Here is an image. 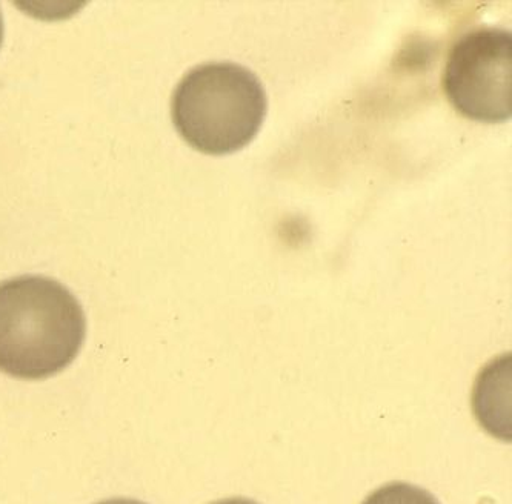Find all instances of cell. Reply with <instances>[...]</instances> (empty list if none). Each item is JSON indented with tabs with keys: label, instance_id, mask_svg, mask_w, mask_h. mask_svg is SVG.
Instances as JSON below:
<instances>
[{
	"label": "cell",
	"instance_id": "cell-1",
	"mask_svg": "<svg viewBox=\"0 0 512 504\" xmlns=\"http://www.w3.org/2000/svg\"><path fill=\"white\" fill-rule=\"evenodd\" d=\"M84 309L57 280L20 276L0 283V371L20 380L59 374L84 345Z\"/></svg>",
	"mask_w": 512,
	"mask_h": 504
},
{
	"label": "cell",
	"instance_id": "cell-3",
	"mask_svg": "<svg viewBox=\"0 0 512 504\" xmlns=\"http://www.w3.org/2000/svg\"><path fill=\"white\" fill-rule=\"evenodd\" d=\"M446 96L465 116L486 122L512 113L511 30L480 25L460 34L443 73Z\"/></svg>",
	"mask_w": 512,
	"mask_h": 504
},
{
	"label": "cell",
	"instance_id": "cell-2",
	"mask_svg": "<svg viewBox=\"0 0 512 504\" xmlns=\"http://www.w3.org/2000/svg\"><path fill=\"white\" fill-rule=\"evenodd\" d=\"M268 108L260 77L231 60L191 68L177 83L171 116L180 136L203 153H231L250 142Z\"/></svg>",
	"mask_w": 512,
	"mask_h": 504
},
{
	"label": "cell",
	"instance_id": "cell-5",
	"mask_svg": "<svg viewBox=\"0 0 512 504\" xmlns=\"http://www.w3.org/2000/svg\"><path fill=\"white\" fill-rule=\"evenodd\" d=\"M213 504H259L256 501L248 500V498H227V500L216 501Z\"/></svg>",
	"mask_w": 512,
	"mask_h": 504
},
{
	"label": "cell",
	"instance_id": "cell-6",
	"mask_svg": "<svg viewBox=\"0 0 512 504\" xmlns=\"http://www.w3.org/2000/svg\"><path fill=\"white\" fill-rule=\"evenodd\" d=\"M97 504H145L142 501L130 500V498H113V500L100 501Z\"/></svg>",
	"mask_w": 512,
	"mask_h": 504
},
{
	"label": "cell",
	"instance_id": "cell-4",
	"mask_svg": "<svg viewBox=\"0 0 512 504\" xmlns=\"http://www.w3.org/2000/svg\"><path fill=\"white\" fill-rule=\"evenodd\" d=\"M362 504H440L433 494L403 481L389 483L366 498Z\"/></svg>",
	"mask_w": 512,
	"mask_h": 504
},
{
	"label": "cell",
	"instance_id": "cell-7",
	"mask_svg": "<svg viewBox=\"0 0 512 504\" xmlns=\"http://www.w3.org/2000/svg\"><path fill=\"white\" fill-rule=\"evenodd\" d=\"M2 39H4V19H2V13H0V45H2Z\"/></svg>",
	"mask_w": 512,
	"mask_h": 504
}]
</instances>
